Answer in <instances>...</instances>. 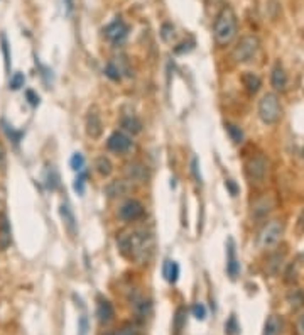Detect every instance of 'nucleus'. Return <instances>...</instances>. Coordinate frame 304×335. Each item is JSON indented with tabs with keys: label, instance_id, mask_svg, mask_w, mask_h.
Listing matches in <instances>:
<instances>
[{
	"label": "nucleus",
	"instance_id": "nucleus-36",
	"mask_svg": "<svg viewBox=\"0 0 304 335\" xmlns=\"http://www.w3.org/2000/svg\"><path fill=\"white\" fill-rule=\"evenodd\" d=\"M2 51H4V58H6V70L11 71V53H9L7 39L4 36H2Z\"/></svg>",
	"mask_w": 304,
	"mask_h": 335
},
{
	"label": "nucleus",
	"instance_id": "nucleus-16",
	"mask_svg": "<svg viewBox=\"0 0 304 335\" xmlns=\"http://www.w3.org/2000/svg\"><path fill=\"white\" fill-rule=\"evenodd\" d=\"M61 217H63V220H65V225H66V229H68V232H70L71 235H76V218H75V213H73V210H71V207L68 205V203H63L61 205Z\"/></svg>",
	"mask_w": 304,
	"mask_h": 335
},
{
	"label": "nucleus",
	"instance_id": "nucleus-1",
	"mask_svg": "<svg viewBox=\"0 0 304 335\" xmlns=\"http://www.w3.org/2000/svg\"><path fill=\"white\" fill-rule=\"evenodd\" d=\"M118 251L122 252L127 259L137 261V263H147L152 256L154 241L152 235L147 234L146 230H134V232H124L117 239Z\"/></svg>",
	"mask_w": 304,
	"mask_h": 335
},
{
	"label": "nucleus",
	"instance_id": "nucleus-9",
	"mask_svg": "<svg viewBox=\"0 0 304 335\" xmlns=\"http://www.w3.org/2000/svg\"><path fill=\"white\" fill-rule=\"evenodd\" d=\"M129 34V27L125 26L124 21H113L112 24H108L107 27H105V36H107L108 41H112L113 44H120V42L125 41V37H127Z\"/></svg>",
	"mask_w": 304,
	"mask_h": 335
},
{
	"label": "nucleus",
	"instance_id": "nucleus-42",
	"mask_svg": "<svg viewBox=\"0 0 304 335\" xmlns=\"http://www.w3.org/2000/svg\"><path fill=\"white\" fill-rule=\"evenodd\" d=\"M226 188L230 190L231 195H236V193H238V188H236V184L231 181V179H228V181H226Z\"/></svg>",
	"mask_w": 304,
	"mask_h": 335
},
{
	"label": "nucleus",
	"instance_id": "nucleus-5",
	"mask_svg": "<svg viewBox=\"0 0 304 335\" xmlns=\"http://www.w3.org/2000/svg\"><path fill=\"white\" fill-rule=\"evenodd\" d=\"M284 232V225L282 222L279 220H270L269 223H265L264 229L260 230L259 234V246L264 247V249H269V247L276 246L282 237Z\"/></svg>",
	"mask_w": 304,
	"mask_h": 335
},
{
	"label": "nucleus",
	"instance_id": "nucleus-45",
	"mask_svg": "<svg viewBox=\"0 0 304 335\" xmlns=\"http://www.w3.org/2000/svg\"><path fill=\"white\" fill-rule=\"evenodd\" d=\"M86 333V318L81 317V335Z\"/></svg>",
	"mask_w": 304,
	"mask_h": 335
},
{
	"label": "nucleus",
	"instance_id": "nucleus-18",
	"mask_svg": "<svg viewBox=\"0 0 304 335\" xmlns=\"http://www.w3.org/2000/svg\"><path fill=\"white\" fill-rule=\"evenodd\" d=\"M242 83H244V86L247 88V91L250 95H254V93H257L259 91V88H260V85H262V81H260V78L255 73H252V71H245L244 75H242Z\"/></svg>",
	"mask_w": 304,
	"mask_h": 335
},
{
	"label": "nucleus",
	"instance_id": "nucleus-24",
	"mask_svg": "<svg viewBox=\"0 0 304 335\" xmlns=\"http://www.w3.org/2000/svg\"><path fill=\"white\" fill-rule=\"evenodd\" d=\"M95 169L101 174V176H110V174H112V171H113L112 161H110L108 158H105V156L96 158V161H95Z\"/></svg>",
	"mask_w": 304,
	"mask_h": 335
},
{
	"label": "nucleus",
	"instance_id": "nucleus-35",
	"mask_svg": "<svg viewBox=\"0 0 304 335\" xmlns=\"http://www.w3.org/2000/svg\"><path fill=\"white\" fill-rule=\"evenodd\" d=\"M85 179H86V173L81 169L78 171V178L75 179V190L78 193H83V186H85Z\"/></svg>",
	"mask_w": 304,
	"mask_h": 335
},
{
	"label": "nucleus",
	"instance_id": "nucleus-25",
	"mask_svg": "<svg viewBox=\"0 0 304 335\" xmlns=\"http://www.w3.org/2000/svg\"><path fill=\"white\" fill-rule=\"evenodd\" d=\"M225 127H226V132H228V135H230V139L233 140L235 144H240L244 140V132H242V129L238 127V125H235V124H225Z\"/></svg>",
	"mask_w": 304,
	"mask_h": 335
},
{
	"label": "nucleus",
	"instance_id": "nucleus-43",
	"mask_svg": "<svg viewBox=\"0 0 304 335\" xmlns=\"http://www.w3.org/2000/svg\"><path fill=\"white\" fill-rule=\"evenodd\" d=\"M297 328H299V332L304 335V313H302L301 317H299V320H297Z\"/></svg>",
	"mask_w": 304,
	"mask_h": 335
},
{
	"label": "nucleus",
	"instance_id": "nucleus-23",
	"mask_svg": "<svg viewBox=\"0 0 304 335\" xmlns=\"http://www.w3.org/2000/svg\"><path fill=\"white\" fill-rule=\"evenodd\" d=\"M122 129L127 130L130 134H139L142 130V122L137 117L130 115V117H124L122 119Z\"/></svg>",
	"mask_w": 304,
	"mask_h": 335
},
{
	"label": "nucleus",
	"instance_id": "nucleus-39",
	"mask_svg": "<svg viewBox=\"0 0 304 335\" xmlns=\"http://www.w3.org/2000/svg\"><path fill=\"white\" fill-rule=\"evenodd\" d=\"M6 166H7V153L4 144L0 142V169H6Z\"/></svg>",
	"mask_w": 304,
	"mask_h": 335
},
{
	"label": "nucleus",
	"instance_id": "nucleus-31",
	"mask_svg": "<svg viewBox=\"0 0 304 335\" xmlns=\"http://www.w3.org/2000/svg\"><path fill=\"white\" fill-rule=\"evenodd\" d=\"M24 83H26V76H24V73H14V75L11 76V81H9V88L21 90Z\"/></svg>",
	"mask_w": 304,
	"mask_h": 335
},
{
	"label": "nucleus",
	"instance_id": "nucleus-26",
	"mask_svg": "<svg viewBox=\"0 0 304 335\" xmlns=\"http://www.w3.org/2000/svg\"><path fill=\"white\" fill-rule=\"evenodd\" d=\"M2 125H4V132H6L7 137L11 139L14 144H19V140H21L22 135H24L22 130H16V129L12 127V125H9L6 120H2Z\"/></svg>",
	"mask_w": 304,
	"mask_h": 335
},
{
	"label": "nucleus",
	"instance_id": "nucleus-28",
	"mask_svg": "<svg viewBox=\"0 0 304 335\" xmlns=\"http://www.w3.org/2000/svg\"><path fill=\"white\" fill-rule=\"evenodd\" d=\"M185 323H186V308L179 307L176 310V317H174V332H176V335L181 333Z\"/></svg>",
	"mask_w": 304,
	"mask_h": 335
},
{
	"label": "nucleus",
	"instance_id": "nucleus-12",
	"mask_svg": "<svg viewBox=\"0 0 304 335\" xmlns=\"http://www.w3.org/2000/svg\"><path fill=\"white\" fill-rule=\"evenodd\" d=\"M130 184L129 181H124V179H113V181H110L107 186H105V195L108 198H120L124 195H127L130 192Z\"/></svg>",
	"mask_w": 304,
	"mask_h": 335
},
{
	"label": "nucleus",
	"instance_id": "nucleus-33",
	"mask_svg": "<svg viewBox=\"0 0 304 335\" xmlns=\"http://www.w3.org/2000/svg\"><path fill=\"white\" fill-rule=\"evenodd\" d=\"M161 37H162L164 41H171L172 37H174V27H172V24H169V22L162 24V27H161Z\"/></svg>",
	"mask_w": 304,
	"mask_h": 335
},
{
	"label": "nucleus",
	"instance_id": "nucleus-27",
	"mask_svg": "<svg viewBox=\"0 0 304 335\" xmlns=\"http://www.w3.org/2000/svg\"><path fill=\"white\" fill-rule=\"evenodd\" d=\"M289 303H291L292 308H299V307H304V295L301 290H292L291 293L287 296Z\"/></svg>",
	"mask_w": 304,
	"mask_h": 335
},
{
	"label": "nucleus",
	"instance_id": "nucleus-40",
	"mask_svg": "<svg viewBox=\"0 0 304 335\" xmlns=\"http://www.w3.org/2000/svg\"><path fill=\"white\" fill-rule=\"evenodd\" d=\"M225 328H226V332H228V333H235L236 330H238V327H236V322H235V317L230 318V322L225 325Z\"/></svg>",
	"mask_w": 304,
	"mask_h": 335
},
{
	"label": "nucleus",
	"instance_id": "nucleus-14",
	"mask_svg": "<svg viewBox=\"0 0 304 335\" xmlns=\"http://www.w3.org/2000/svg\"><path fill=\"white\" fill-rule=\"evenodd\" d=\"M270 83H272L274 90L277 91H284L287 86V75L284 71V68L281 65H276L272 68V73H270Z\"/></svg>",
	"mask_w": 304,
	"mask_h": 335
},
{
	"label": "nucleus",
	"instance_id": "nucleus-10",
	"mask_svg": "<svg viewBox=\"0 0 304 335\" xmlns=\"http://www.w3.org/2000/svg\"><path fill=\"white\" fill-rule=\"evenodd\" d=\"M125 176L130 183H147L149 179V169L142 163H129L125 166Z\"/></svg>",
	"mask_w": 304,
	"mask_h": 335
},
{
	"label": "nucleus",
	"instance_id": "nucleus-11",
	"mask_svg": "<svg viewBox=\"0 0 304 335\" xmlns=\"http://www.w3.org/2000/svg\"><path fill=\"white\" fill-rule=\"evenodd\" d=\"M132 140L124 132H113L107 140V148L113 153H127L132 148Z\"/></svg>",
	"mask_w": 304,
	"mask_h": 335
},
{
	"label": "nucleus",
	"instance_id": "nucleus-32",
	"mask_svg": "<svg viewBox=\"0 0 304 335\" xmlns=\"http://www.w3.org/2000/svg\"><path fill=\"white\" fill-rule=\"evenodd\" d=\"M70 164H71V168H73L75 171H81V169H83V166H85V158H83V154H81V153H75L73 158H71Z\"/></svg>",
	"mask_w": 304,
	"mask_h": 335
},
{
	"label": "nucleus",
	"instance_id": "nucleus-38",
	"mask_svg": "<svg viewBox=\"0 0 304 335\" xmlns=\"http://www.w3.org/2000/svg\"><path fill=\"white\" fill-rule=\"evenodd\" d=\"M191 171H193V174H195L196 183H200V184H201V174H200V168H198V159H196V158H193V163H191Z\"/></svg>",
	"mask_w": 304,
	"mask_h": 335
},
{
	"label": "nucleus",
	"instance_id": "nucleus-46",
	"mask_svg": "<svg viewBox=\"0 0 304 335\" xmlns=\"http://www.w3.org/2000/svg\"><path fill=\"white\" fill-rule=\"evenodd\" d=\"M65 4H66V7H68V11L71 12V9H73V0H65Z\"/></svg>",
	"mask_w": 304,
	"mask_h": 335
},
{
	"label": "nucleus",
	"instance_id": "nucleus-22",
	"mask_svg": "<svg viewBox=\"0 0 304 335\" xmlns=\"http://www.w3.org/2000/svg\"><path fill=\"white\" fill-rule=\"evenodd\" d=\"M162 274H164V278H166V279L169 281V283L174 284L176 281H177V278H179V266H177V264L174 263V261L167 259L166 263H164Z\"/></svg>",
	"mask_w": 304,
	"mask_h": 335
},
{
	"label": "nucleus",
	"instance_id": "nucleus-21",
	"mask_svg": "<svg viewBox=\"0 0 304 335\" xmlns=\"http://www.w3.org/2000/svg\"><path fill=\"white\" fill-rule=\"evenodd\" d=\"M282 332V320L279 315H270L265 322L264 335H281Z\"/></svg>",
	"mask_w": 304,
	"mask_h": 335
},
{
	"label": "nucleus",
	"instance_id": "nucleus-15",
	"mask_svg": "<svg viewBox=\"0 0 304 335\" xmlns=\"http://www.w3.org/2000/svg\"><path fill=\"white\" fill-rule=\"evenodd\" d=\"M113 307L108 300H100L98 307H96V318H98L100 323H108L110 320L113 318Z\"/></svg>",
	"mask_w": 304,
	"mask_h": 335
},
{
	"label": "nucleus",
	"instance_id": "nucleus-3",
	"mask_svg": "<svg viewBox=\"0 0 304 335\" xmlns=\"http://www.w3.org/2000/svg\"><path fill=\"white\" fill-rule=\"evenodd\" d=\"M282 115V107L276 93H265L259 102V117L264 124H276Z\"/></svg>",
	"mask_w": 304,
	"mask_h": 335
},
{
	"label": "nucleus",
	"instance_id": "nucleus-44",
	"mask_svg": "<svg viewBox=\"0 0 304 335\" xmlns=\"http://www.w3.org/2000/svg\"><path fill=\"white\" fill-rule=\"evenodd\" d=\"M297 227H299V230H304V210H302V213H301V217H299Z\"/></svg>",
	"mask_w": 304,
	"mask_h": 335
},
{
	"label": "nucleus",
	"instance_id": "nucleus-37",
	"mask_svg": "<svg viewBox=\"0 0 304 335\" xmlns=\"http://www.w3.org/2000/svg\"><path fill=\"white\" fill-rule=\"evenodd\" d=\"M26 97H27V102H29V104H31L32 107L39 105V95H36L32 90H27V91H26Z\"/></svg>",
	"mask_w": 304,
	"mask_h": 335
},
{
	"label": "nucleus",
	"instance_id": "nucleus-34",
	"mask_svg": "<svg viewBox=\"0 0 304 335\" xmlns=\"http://www.w3.org/2000/svg\"><path fill=\"white\" fill-rule=\"evenodd\" d=\"M193 315L198 318V320H205L206 318V308L203 303H195L193 305Z\"/></svg>",
	"mask_w": 304,
	"mask_h": 335
},
{
	"label": "nucleus",
	"instance_id": "nucleus-8",
	"mask_svg": "<svg viewBox=\"0 0 304 335\" xmlns=\"http://www.w3.org/2000/svg\"><path fill=\"white\" fill-rule=\"evenodd\" d=\"M142 215H144V205L139 200H127L118 210V217L124 222H135Z\"/></svg>",
	"mask_w": 304,
	"mask_h": 335
},
{
	"label": "nucleus",
	"instance_id": "nucleus-29",
	"mask_svg": "<svg viewBox=\"0 0 304 335\" xmlns=\"http://www.w3.org/2000/svg\"><path fill=\"white\" fill-rule=\"evenodd\" d=\"M57 184H59V176H57L56 169L51 166L46 171V186L49 188V190H56Z\"/></svg>",
	"mask_w": 304,
	"mask_h": 335
},
{
	"label": "nucleus",
	"instance_id": "nucleus-6",
	"mask_svg": "<svg viewBox=\"0 0 304 335\" xmlns=\"http://www.w3.org/2000/svg\"><path fill=\"white\" fill-rule=\"evenodd\" d=\"M267 171H269V161L262 156V154H257V156L249 159L247 176L250 178V181L262 183L265 176H267Z\"/></svg>",
	"mask_w": 304,
	"mask_h": 335
},
{
	"label": "nucleus",
	"instance_id": "nucleus-7",
	"mask_svg": "<svg viewBox=\"0 0 304 335\" xmlns=\"http://www.w3.org/2000/svg\"><path fill=\"white\" fill-rule=\"evenodd\" d=\"M105 75H107L108 78L113 80V81H118V80H122L124 76H129L130 75V68H129L127 60H125L124 56L113 58L112 61H108L107 68H105Z\"/></svg>",
	"mask_w": 304,
	"mask_h": 335
},
{
	"label": "nucleus",
	"instance_id": "nucleus-20",
	"mask_svg": "<svg viewBox=\"0 0 304 335\" xmlns=\"http://www.w3.org/2000/svg\"><path fill=\"white\" fill-rule=\"evenodd\" d=\"M11 223L6 215H0V249H6L11 244Z\"/></svg>",
	"mask_w": 304,
	"mask_h": 335
},
{
	"label": "nucleus",
	"instance_id": "nucleus-4",
	"mask_svg": "<svg viewBox=\"0 0 304 335\" xmlns=\"http://www.w3.org/2000/svg\"><path fill=\"white\" fill-rule=\"evenodd\" d=\"M259 46H260V42L257 39V36H244L242 39L238 41V44L235 46L233 53H231V58H233L235 63H247L257 55Z\"/></svg>",
	"mask_w": 304,
	"mask_h": 335
},
{
	"label": "nucleus",
	"instance_id": "nucleus-41",
	"mask_svg": "<svg viewBox=\"0 0 304 335\" xmlns=\"http://www.w3.org/2000/svg\"><path fill=\"white\" fill-rule=\"evenodd\" d=\"M108 335H137V332H135L134 328H122V330H118V332L108 333Z\"/></svg>",
	"mask_w": 304,
	"mask_h": 335
},
{
	"label": "nucleus",
	"instance_id": "nucleus-17",
	"mask_svg": "<svg viewBox=\"0 0 304 335\" xmlns=\"http://www.w3.org/2000/svg\"><path fill=\"white\" fill-rule=\"evenodd\" d=\"M226 252H228L226 271H228L230 278L235 279L236 274H238V271H240V264H238V261H236V257H235V246H233V241H231V239H228V251H226Z\"/></svg>",
	"mask_w": 304,
	"mask_h": 335
},
{
	"label": "nucleus",
	"instance_id": "nucleus-13",
	"mask_svg": "<svg viewBox=\"0 0 304 335\" xmlns=\"http://www.w3.org/2000/svg\"><path fill=\"white\" fill-rule=\"evenodd\" d=\"M101 130H103V124H101V119L96 112L90 110L88 117H86V134L90 135L91 139H98L101 135Z\"/></svg>",
	"mask_w": 304,
	"mask_h": 335
},
{
	"label": "nucleus",
	"instance_id": "nucleus-30",
	"mask_svg": "<svg viewBox=\"0 0 304 335\" xmlns=\"http://www.w3.org/2000/svg\"><path fill=\"white\" fill-rule=\"evenodd\" d=\"M282 261H284V256H282V254H274V256H270V259H269V263H267L269 273H270V274H277V271H279V268H281Z\"/></svg>",
	"mask_w": 304,
	"mask_h": 335
},
{
	"label": "nucleus",
	"instance_id": "nucleus-19",
	"mask_svg": "<svg viewBox=\"0 0 304 335\" xmlns=\"http://www.w3.org/2000/svg\"><path fill=\"white\" fill-rule=\"evenodd\" d=\"M272 207H274V202H272V198H270V197H264V198H260V200H257V202L254 203V215H255V218L265 217L270 210H272Z\"/></svg>",
	"mask_w": 304,
	"mask_h": 335
},
{
	"label": "nucleus",
	"instance_id": "nucleus-2",
	"mask_svg": "<svg viewBox=\"0 0 304 335\" xmlns=\"http://www.w3.org/2000/svg\"><path fill=\"white\" fill-rule=\"evenodd\" d=\"M236 36V16L231 7H223L215 19L213 37L218 46H226Z\"/></svg>",
	"mask_w": 304,
	"mask_h": 335
}]
</instances>
